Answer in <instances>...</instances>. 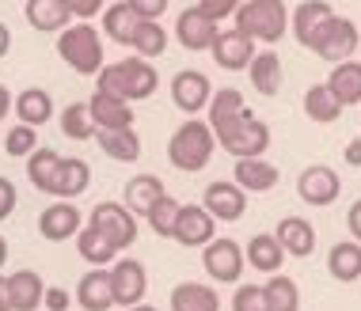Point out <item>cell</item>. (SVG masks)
<instances>
[{"mask_svg":"<svg viewBox=\"0 0 361 311\" xmlns=\"http://www.w3.org/2000/svg\"><path fill=\"white\" fill-rule=\"evenodd\" d=\"M156 87H160V72H156V65L145 61V57H122V61H111L95 72V91L118 95L126 103L152 99Z\"/></svg>","mask_w":361,"mask_h":311,"instance_id":"1","label":"cell"},{"mask_svg":"<svg viewBox=\"0 0 361 311\" xmlns=\"http://www.w3.org/2000/svg\"><path fill=\"white\" fill-rule=\"evenodd\" d=\"M57 57H61L76 76H95L106 65L103 31L92 19H73L65 31H57Z\"/></svg>","mask_w":361,"mask_h":311,"instance_id":"2","label":"cell"},{"mask_svg":"<svg viewBox=\"0 0 361 311\" xmlns=\"http://www.w3.org/2000/svg\"><path fill=\"white\" fill-rule=\"evenodd\" d=\"M213 152H217V137H213L209 122H202V118H187L168 141V163L183 174L206 171Z\"/></svg>","mask_w":361,"mask_h":311,"instance_id":"3","label":"cell"},{"mask_svg":"<svg viewBox=\"0 0 361 311\" xmlns=\"http://www.w3.org/2000/svg\"><path fill=\"white\" fill-rule=\"evenodd\" d=\"M236 27L262 46H274L289 34V8L286 0H243L236 8Z\"/></svg>","mask_w":361,"mask_h":311,"instance_id":"4","label":"cell"},{"mask_svg":"<svg viewBox=\"0 0 361 311\" xmlns=\"http://www.w3.org/2000/svg\"><path fill=\"white\" fill-rule=\"evenodd\" d=\"M213 137H217V144L228 156H236V160H243V156H267V148H270V125L262 122L255 110L243 106L232 122H224V125L213 129Z\"/></svg>","mask_w":361,"mask_h":311,"instance_id":"5","label":"cell"},{"mask_svg":"<svg viewBox=\"0 0 361 311\" xmlns=\"http://www.w3.org/2000/svg\"><path fill=\"white\" fill-rule=\"evenodd\" d=\"M84 224H92L95 231H103L106 239L114 243L118 250H130L141 236V224H137V212L126 209V201H99L92 212H87Z\"/></svg>","mask_w":361,"mask_h":311,"instance_id":"6","label":"cell"},{"mask_svg":"<svg viewBox=\"0 0 361 311\" xmlns=\"http://www.w3.org/2000/svg\"><path fill=\"white\" fill-rule=\"evenodd\" d=\"M243 247L236 239H221L213 236L206 247H202V269H206L209 281H217V285H240L243 277Z\"/></svg>","mask_w":361,"mask_h":311,"instance_id":"7","label":"cell"},{"mask_svg":"<svg viewBox=\"0 0 361 311\" xmlns=\"http://www.w3.org/2000/svg\"><path fill=\"white\" fill-rule=\"evenodd\" d=\"M338 193H343V179H338V171L327 167V163H308V167L297 174V198L305 201L308 209L335 205Z\"/></svg>","mask_w":361,"mask_h":311,"instance_id":"8","label":"cell"},{"mask_svg":"<svg viewBox=\"0 0 361 311\" xmlns=\"http://www.w3.org/2000/svg\"><path fill=\"white\" fill-rule=\"evenodd\" d=\"M357 46H361V31H357L354 19L331 15L327 27L316 38V46H312V53L324 57V61H331V65H338V61H346V57H354Z\"/></svg>","mask_w":361,"mask_h":311,"instance_id":"9","label":"cell"},{"mask_svg":"<svg viewBox=\"0 0 361 311\" xmlns=\"http://www.w3.org/2000/svg\"><path fill=\"white\" fill-rule=\"evenodd\" d=\"M111 288H114V307H133L149 293V269L137 258H114L111 266Z\"/></svg>","mask_w":361,"mask_h":311,"instance_id":"10","label":"cell"},{"mask_svg":"<svg viewBox=\"0 0 361 311\" xmlns=\"http://www.w3.org/2000/svg\"><path fill=\"white\" fill-rule=\"evenodd\" d=\"M171 103H175V110H183L187 118H198L202 110H206V103H209V95H213V84H209V76L202 72V69H179L171 76Z\"/></svg>","mask_w":361,"mask_h":311,"instance_id":"11","label":"cell"},{"mask_svg":"<svg viewBox=\"0 0 361 311\" xmlns=\"http://www.w3.org/2000/svg\"><path fill=\"white\" fill-rule=\"evenodd\" d=\"M80 228H84V212L76 209V201H69V198H57L38 212V236L50 239V243L76 239Z\"/></svg>","mask_w":361,"mask_h":311,"instance_id":"12","label":"cell"},{"mask_svg":"<svg viewBox=\"0 0 361 311\" xmlns=\"http://www.w3.org/2000/svg\"><path fill=\"white\" fill-rule=\"evenodd\" d=\"M209 53H213V61H217V69H224V72H247L251 57H255V38H247L240 27H228V31H217Z\"/></svg>","mask_w":361,"mask_h":311,"instance_id":"13","label":"cell"},{"mask_svg":"<svg viewBox=\"0 0 361 311\" xmlns=\"http://www.w3.org/2000/svg\"><path fill=\"white\" fill-rule=\"evenodd\" d=\"M217 236V220L209 217L206 205H179L175 212V228H171V239L179 247H206V243Z\"/></svg>","mask_w":361,"mask_h":311,"instance_id":"14","label":"cell"},{"mask_svg":"<svg viewBox=\"0 0 361 311\" xmlns=\"http://www.w3.org/2000/svg\"><path fill=\"white\" fill-rule=\"evenodd\" d=\"M213 38H217V19H209L198 4L183 8L179 19H175V42L190 53H202L213 46Z\"/></svg>","mask_w":361,"mask_h":311,"instance_id":"15","label":"cell"},{"mask_svg":"<svg viewBox=\"0 0 361 311\" xmlns=\"http://www.w3.org/2000/svg\"><path fill=\"white\" fill-rule=\"evenodd\" d=\"M331 15H335V8H331L327 0H305V4H297L289 12V34L297 38V46L312 50Z\"/></svg>","mask_w":361,"mask_h":311,"instance_id":"16","label":"cell"},{"mask_svg":"<svg viewBox=\"0 0 361 311\" xmlns=\"http://www.w3.org/2000/svg\"><path fill=\"white\" fill-rule=\"evenodd\" d=\"M202 205L209 209L213 220L232 224V220H240L243 209H247V193H243L232 179H221V182H209V186H206V193H202Z\"/></svg>","mask_w":361,"mask_h":311,"instance_id":"17","label":"cell"},{"mask_svg":"<svg viewBox=\"0 0 361 311\" xmlns=\"http://www.w3.org/2000/svg\"><path fill=\"white\" fill-rule=\"evenodd\" d=\"M278 179L281 174L267 156H243V160H236V167H232V182L243 193H267L278 186Z\"/></svg>","mask_w":361,"mask_h":311,"instance_id":"18","label":"cell"},{"mask_svg":"<svg viewBox=\"0 0 361 311\" xmlns=\"http://www.w3.org/2000/svg\"><path fill=\"white\" fill-rule=\"evenodd\" d=\"M73 304H80L84 311H111L114 307V288H111V269L106 266H92L80 277L73 293Z\"/></svg>","mask_w":361,"mask_h":311,"instance_id":"19","label":"cell"},{"mask_svg":"<svg viewBox=\"0 0 361 311\" xmlns=\"http://www.w3.org/2000/svg\"><path fill=\"white\" fill-rule=\"evenodd\" d=\"M274 239L281 243L286 258H312L316 255V228L308 217H281Z\"/></svg>","mask_w":361,"mask_h":311,"instance_id":"20","label":"cell"},{"mask_svg":"<svg viewBox=\"0 0 361 311\" xmlns=\"http://www.w3.org/2000/svg\"><path fill=\"white\" fill-rule=\"evenodd\" d=\"M247 76H251V87L259 95H267V99H274L281 91V84H286V69H281V57L274 50H255V57L247 65Z\"/></svg>","mask_w":361,"mask_h":311,"instance_id":"21","label":"cell"},{"mask_svg":"<svg viewBox=\"0 0 361 311\" xmlns=\"http://www.w3.org/2000/svg\"><path fill=\"white\" fill-rule=\"evenodd\" d=\"M46 296V281L38 269H16L8 274V300H12V311H38Z\"/></svg>","mask_w":361,"mask_h":311,"instance_id":"22","label":"cell"},{"mask_svg":"<svg viewBox=\"0 0 361 311\" xmlns=\"http://www.w3.org/2000/svg\"><path fill=\"white\" fill-rule=\"evenodd\" d=\"M87 110H92L95 129H126V125H133V103L118 99V95L95 91L87 99Z\"/></svg>","mask_w":361,"mask_h":311,"instance_id":"23","label":"cell"},{"mask_svg":"<svg viewBox=\"0 0 361 311\" xmlns=\"http://www.w3.org/2000/svg\"><path fill=\"white\" fill-rule=\"evenodd\" d=\"M12 114H16L23 125L42 129V125L54 118V95L46 91V87H23V91L12 99Z\"/></svg>","mask_w":361,"mask_h":311,"instance_id":"24","label":"cell"},{"mask_svg":"<svg viewBox=\"0 0 361 311\" xmlns=\"http://www.w3.org/2000/svg\"><path fill=\"white\" fill-rule=\"evenodd\" d=\"M243 262H247L251 269H259V274H278V269L286 266V250H281V243L274 239V231H259V236H251L247 247H243Z\"/></svg>","mask_w":361,"mask_h":311,"instance_id":"25","label":"cell"},{"mask_svg":"<svg viewBox=\"0 0 361 311\" xmlns=\"http://www.w3.org/2000/svg\"><path fill=\"white\" fill-rule=\"evenodd\" d=\"M23 15H27V23L42 34H57L73 23L65 0H23Z\"/></svg>","mask_w":361,"mask_h":311,"instance_id":"26","label":"cell"},{"mask_svg":"<svg viewBox=\"0 0 361 311\" xmlns=\"http://www.w3.org/2000/svg\"><path fill=\"white\" fill-rule=\"evenodd\" d=\"M168 304L171 311H221V296L206 281H183V285L171 288Z\"/></svg>","mask_w":361,"mask_h":311,"instance_id":"27","label":"cell"},{"mask_svg":"<svg viewBox=\"0 0 361 311\" xmlns=\"http://www.w3.org/2000/svg\"><path fill=\"white\" fill-rule=\"evenodd\" d=\"M95 141H99L103 156H111L114 163H137L141 160V137L133 125H126V129H95Z\"/></svg>","mask_w":361,"mask_h":311,"instance_id":"28","label":"cell"},{"mask_svg":"<svg viewBox=\"0 0 361 311\" xmlns=\"http://www.w3.org/2000/svg\"><path fill=\"white\" fill-rule=\"evenodd\" d=\"M99 15H103V38H111V42H118V46H133V34H137L141 15L133 12L126 0H118V4H106Z\"/></svg>","mask_w":361,"mask_h":311,"instance_id":"29","label":"cell"},{"mask_svg":"<svg viewBox=\"0 0 361 311\" xmlns=\"http://www.w3.org/2000/svg\"><path fill=\"white\" fill-rule=\"evenodd\" d=\"M324 84L338 95V103H343V106H361V61L346 57V61L331 65V76Z\"/></svg>","mask_w":361,"mask_h":311,"instance_id":"30","label":"cell"},{"mask_svg":"<svg viewBox=\"0 0 361 311\" xmlns=\"http://www.w3.org/2000/svg\"><path fill=\"white\" fill-rule=\"evenodd\" d=\"M57 167H61V152L57 148H38L27 156V179L38 193H50L54 198V186H57Z\"/></svg>","mask_w":361,"mask_h":311,"instance_id":"31","label":"cell"},{"mask_svg":"<svg viewBox=\"0 0 361 311\" xmlns=\"http://www.w3.org/2000/svg\"><path fill=\"white\" fill-rule=\"evenodd\" d=\"M327 269L338 285H354L361 277V243L357 239H338L327 255Z\"/></svg>","mask_w":361,"mask_h":311,"instance_id":"32","label":"cell"},{"mask_svg":"<svg viewBox=\"0 0 361 311\" xmlns=\"http://www.w3.org/2000/svg\"><path fill=\"white\" fill-rule=\"evenodd\" d=\"M87 182H92V167H87L80 156H61L54 198H69V201H76V198H80V193L87 190Z\"/></svg>","mask_w":361,"mask_h":311,"instance_id":"33","label":"cell"},{"mask_svg":"<svg viewBox=\"0 0 361 311\" xmlns=\"http://www.w3.org/2000/svg\"><path fill=\"white\" fill-rule=\"evenodd\" d=\"M76 255H80L87 266H111V262L118 258L122 250L114 247V243L106 239L103 231H95L92 224H84L80 231H76Z\"/></svg>","mask_w":361,"mask_h":311,"instance_id":"34","label":"cell"},{"mask_svg":"<svg viewBox=\"0 0 361 311\" xmlns=\"http://www.w3.org/2000/svg\"><path fill=\"white\" fill-rule=\"evenodd\" d=\"M343 110H346V106L338 103V95L331 91L327 84H312L308 91H305V114H308L312 122H319V125L338 122V118H343Z\"/></svg>","mask_w":361,"mask_h":311,"instance_id":"35","label":"cell"},{"mask_svg":"<svg viewBox=\"0 0 361 311\" xmlns=\"http://www.w3.org/2000/svg\"><path fill=\"white\" fill-rule=\"evenodd\" d=\"M262 293H267V304L270 311H300V288L297 281H293L289 274H267V281H262Z\"/></svg>","mask_w":361,"mask_h":311,"instance_id":"36","label":"cell"},{"mask_svg":"<svg viewBox=\"0 0 361 311\" xmlns=\"http://www.w3.org/2000/svg\"><path fill=\"white\" fill-rule=\"evenodd\" d=\"M243 91L240 87H217V91L209 95V103H206V122H209V129H217V125L224 122H232L236 114L243 110Z\"/></svg>","mask_w":361,"mask_h":311,"instance_id":"37","label":"cell"},{"mask_svg":"<svg viewBox=\"0 0 361 311\" xmlns=\"http://www.w3.org/2000/svg\"><path fill=\"white\" fill-rule=\"evenodd\" d=\"M168 42H171V38H168V27H160V19H141L130 50L137 53V57H145V61H152V57H164Z\"/></svg>","mask_w":361,"mask_h":311,"instance_id":"38","label":"cell"},{"mask_svg":"<svg viewBox=\"0 0 361 311\" xmlns=\"http://www.w3.org/2000/svg\"><path fill=\"white\" fill-rule=\"evenodd\" d=\"M160 193H164V179H156V174H137V179L126 182V209H133L137 217H145Z\"/></svg>","mask_w":361,"mask_h":311,"instance_id":"39","label":"cell"},{"mask_svg":"<svg viewBox=\"0 0 361 311\" xmlns=\"http://www.w3.org/2000/svg\"><path fill=\"white\" fill-rule=\"evenodd\" d=\"M57 125L69 141H92L95 137V122H92V110L87 103H69L61 114H57Z\"/></svg>","mask_w":361,"mask_h":311,"instance_id":"40","label":"cell"},{"mask_svg":"<svg viewBox=\"0 0 361 311\" xmlns=\"http://www.w3.org/2000/svg\"><path fill=\"white\" fill-rule=\"evenodd\" d=\"M183 201H175L168 190L160 193V198L152 201V209L145 212V220H149V228L156 231V236H164V239H171V228H175V212H179Z\"/></svg>","mask_w":361,"mask_h":311,"instance_id":"41","label":"cell"},{"mask_svg":"<svg viewBox=\"0 0 361 311\" xmlns=\"http://www.w3.org/2000/svg\"><path fill=\"white\" fill-rule=\"evenodd\" d=\"M38 148V129L35 125H23V122H16L12 129L4 133V152L8 156H16V160H27Z\"/></svg>","mask_w":361,"mask_h":311,"instance_id":"42","label":"cell"},{"mask_svg":"<svg viewBox=\"0 0 361 311\" xmlns=\"http://www.w3.org/2000/svg\"><path fill=\"white\" fill-rule=\"evenodd\" d=\"M232 311H270L262 285H236V293H232Z\"/></svg>","mask_w":361,"mask_h":311,"instance_id":"43","label":"cell"},{"mask_svg":"<svg viewBox=\"0 0 361 311\" xmlns=\"http://www.w3.org/2000/svg\"><path fill=\"white\" fill-rule=\"evenodd\" d=\"M240 4H243V0H198V8H202L209 19H217V23H224V19L236 15Z\"/></svg>","mask_w":361,"mask_h":311,"instance_id":"44","label":"cell"},{"mask_svg":"<svg viewBox=\"0 0 361 311\" xmlns=\"http://www.w3.org/2000/svg\"><path fill=\"white\" fill-rule=\"evenodd\" d=\"M16 205H19V190H16V182L0 174V224H4V220L16 212Z\"/></svg>","mask_w":361,"mask_h":311,"instance_id":"45","label":"cell"},{"mask_svg":"<svg viewBox=\"0 0 361 311\" xmlns=\"http://www.w3.org/2000/svg\"><path fill=\"white\" fill-rule=\"evenodd\" d=\"M42 307L46 311H69L73 307V293H69V288H61V285H46Z\"/></svg>","mask_w":361,"mask_h":311,"instance_id":"46","label":"cell"},{"mask_svg":"<svg viewBox=\"0 0 361 311\" xmlns=\"http://www.w3.org/2000/svg\"><path fill=\"white\" fill-rule=\"evenodd\" d=\"M65 8L73 19H95L106 8V0H65Z\"/></svg>","mask_w":361,"mask_h":311,"instance_id":"47","label":"cell"},{"mask_svg":"<svg viewBox=\"0 0 361 311\" xmlns=\"http://www.w3.org/2000/svg\"><path fill=\"white\" fill-rule=\"evenodd\" d=\"M126 4H130L141 19H164V12H168L171 0H126Z\"/></svg>","mask_w":361,"mask_h":311,"instance_id":"48","label":"cell"},{"mask_svg":"<svg viewBox=\"0 0 361 311\" xmlns=\"http://www.w3.org/2000/svg\"><path fill=\"white\" fill-rule=\"evenodd\" d=\"M346 231H350V239H357L361 243V198L350 205V212H346Z\"/></svg>","mask_w":361,"mask_h":311,"instance_id":"49","label":"cell"},{"mask_svg":"<svg viewBox=\"0 0 361 311\" xmlns=\"http://www.w3.org/2000/svg\"><path fill=\"white\" fill-rule=\"evenodd\" d=\"M343 156H346V163H350V167H361V137H354V141H350Z\"/></svg>","mask_w":361,"mask_h":311,"instance_id":"50","label":"cell"},{"mask_svg":"<svg viewBox=\"0 0 361 311\" xmlns=\"http://www.w3.org/2000/svg\"><path fill=\"white\" fill-rule=\"evenodd\" d=\"M8 50H12V27L0 19V57H8Z\"/></svg>","mask_w":361,"mask_h":311,"instance_id":"51","label":"cell"},{"mask_svg":"<svg viewBox=\"0 0 361 311\" xmlns=\"http://www.w3.org/2000/svg\"><path fill=\"white\" fill-rule=\"evenodd\" d=\"M8 114H12V91H8L4 84H0V122H4Z\"/></svg>","mask_w":361,"mask_h":311,"instance_id":"52","label":"cell"},{"mask_svg":"<svg viewBox=\"0 0 361 311\" xmlns=\"http://www.w3.org/2000/svg\"><path fill=\"white\" fill-rule=\"evenodd\" d=\"M0 311H12V300H8V277H0Z\"/></svg>","mask_w":361,"mask_h":311,"instance_id":"53","label":"cell"},{"mask_svg":"<svg viewBox=\"0 0 361 311\" xmlns=\"http://www.w3.org/2000/svg\"><path fill=\"white\" fill-rule=\"evenodd\" d=\"M4 262H8V239L0 236V269H4Z\"/></svg>","mask_w":361,"mask_h":311,"instance_id":"54","label":"cell"},{"mask_svg":"<svg viewBox=\"0 0 361 311\" xmlns=\"http://www.w3.org/2000/svg\"><path fill=\"white\" fill-rule=\"evenodd\" d=\"M126 311H160V307H152V304H145V300H141V304H133V307H126Z\"/></svg>","mask_w":361,"mask_h":311,"instance_id":"55","label":"cell"},{"mask_svg":"<svg viewBox=\"0 0 361 311\" xmlns=\"http://www.w3.org/2000/svg\"><path fill=\"white\" fill-rule=\"evenodd\" d=\"M357 122H361V118H357Z\"/></svg>","mask_w":361,"mask_h":311,"instance_id":"56","label":"cell"}]
</instances>
